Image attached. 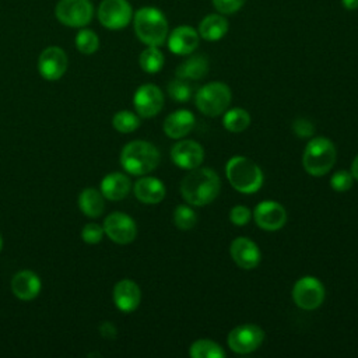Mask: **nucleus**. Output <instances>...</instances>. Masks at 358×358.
Wrapping results in <instances>:
<instances>
[{
	"label": "nucleus",
	"mask_w": 358,
	"mask_h": 358,
	"mask_svg": "<svg viewBox=\"0 0 358 358\" xmlns=\"http://www.w3.org/2000/svg\"><path fill=\"white\" fill-rule=\"evenodd\" d=\"M252 218V211L246 206H234L229 211V220L236 227H243L246 225Z\"/></svg>",
	"instance_id": "obj_35"
},
{
	"label": "nucleus",
	"mask_w": 358,
	"mask_h": 358,
	"mask_svg": "<svg viewBox=\"0 0 358 358\" xmlns=\"http://www.w3.org/2000/svg\"><path fill=\"white\" fill-rule=\"evenodd\" d=\"M199 32L190 25H179L168 34V48L179 56L192 55L199 46Z\"/></svg>",
	"instance_id": "obj_17"
},
{
	"label": "nucleus",
	"mask_w": 358,
	"mask_h": 358,
	"mask_svg": "<svg viewBox=\"0 0 358 358\" xmlns=\"http://www.w3.org/2000/svg\"><path fill=\"white\" fill-rule=\"evenodd\" d=\"M246 0H213L215 10L221 14H234L242 8Z\"/></svg>",
	"instance_id": "obj_36"
},
{
	"label": "nucleus",
	"mask_w": 358,
	"mask_h": 358,
	"mask_svg": "<svg viewBox=\"0 0 358 358\" xmlns=\"http://www.w3.org/2000/svg\"><path fill=\"white\" fill-rule=\"evenodd\" d=\"M221 189V180L211 168H194L180 182V194L192 206L203 207L214 201Z\"/></svg>",
	"instance_id": "obj_1"
},
{
	"label": "nucleus",
	"mask_w": 358,
	"mask_h": 358,
	"mask_svg": "<svg viewBox=\"0 0 358 358\" xmlns=\"http://www.w3.org/2000/svg\"><path fill=\"white\" fill-rule=\"evenodd\" d=\"M352 180H354L352 173L348 172V171L341 169V171H337L331 175L330 186L336 192H347L352 186Z\"/></svg>",
	"instance_id": "obj_33"
},
{
	"label": "nucleus",
	"mask_w": 358,
	"mask_h": 358,
	"mask_svg": "<svg viewBox=\"0 0 358 358\" xmlns=\"http://www.w3.org/2000/svg\"><path fill=\"white\" fill-rule=\"evenodd\" d=\"M67 55L59 46H49L43 49L38 59L39 74L49 81H56L62 78V76L67 70Z\"/></svg>",
	"instance_id": "obj_13"
},
{
	"label": "nucleus",
	"mask_w": 358,
	"mask_h": 358,
	"mask_svg": "<svg viewBox=\"0 0 358 358\" xmlns=\"http://www.w3.org/2000/svg\"><path fill=\"white\" fill-rule=\"evenodd\" d=\"M337 157L336 147L331 140L326 137H313L308 141L303 154V169L312 176L326 175L334 165Z\"/></svg>",
	"instance_id": "obj_5"
},
{
	"label": "nucleus",
	"mask_w": 358,
	"mask_h": 358,
	"mask_svg": "<svg viewBox=\"0 0 358 358\" xmlns=\"http://www.w3.org/2000/svg\"><path fill=\"white\" fill-rule=\"evenodd\" d=\"M351 173H352V178L355 179V180H358V154L355 155V158L352 159V162H351V171H350Z\"/></svg>",
	"instance_id": "obj_39"
},
{
	"label": "nucleus",
	"mask_w": 358,
	"mask_h": 358,
	"mask_svg": "<svg viewBox=\"0 0 358 358\" xmlns=\"http://www.w3.org/2000/svg\"><path fill=\"white\" fill-rule=\"evenodd\" d=\"M292 130L298 137L308 138L315 133V126L310 120H308L305 117H298L292 123Z\"/></svg>",
	"instance_id": "obj_37"
},
{
	"label": "nucleus",
	"mask_w": 358,
	"mask_h": 358,
	"mask_svg": "<svg viewBox=\"0 0 358 358\" xmlns=\"http://www.w3.org/2000/svg\"><path fill=\"white\" fill-rule=\"evenodd\" d=\"M103 232L115 243L127 245L134 241L137 235V225L130 215L115 211L105 218Z\"/></svg>",
	"instance_id": "obj_11"
},
{
	"label": "nucleus",
	"mask_w": 358,
	"mask_h": 358,
	"mask_svg": "<svg viewBox=\"0 0 358 358\" xmlns=\"http://www.w3.org/2000/svg\"><path fill=\"white\" fill-rule=\"evenodd\" d=\"M208 73V59L204 55H193L182 62L175 74L183 80H201Z\"/></svg>",
	"instance_id": "obj_24"
},
{
	"label": "nucleus",
	"mask_w": 358,
	"mask_h": 358,
	"mask_svg": "<svg viewBox=\"0 0 358 358\" xmlns=\"http://www.w3.org/2000/svg\"><path fill=\"white\" fill-rule=\"evenodd\" d=\"M229 253L235 264L243 270L255 268L262 259V253L256 242L249 238L239 236L231 242Z\"/></svg>",
	"instance_id": "obj_16"
},
{
	"label": "nucleus",
	"mask_w": 358,
	"mask_h": 358,
	"mask_svg": "<svg viewBox=\"0 0 358 358\" xmlns=\"http://www.w3.org/2000/svg\"><path fill=\"white\" fill-rule=\"evenodd\" d=\"M344 8L347 10H357L358 8V0H341Z\"/></svg>",
	"instance_id": "obj_40"
},
{
	"label": "nucleus",
	"mask_w": 358,
	"mask_h": 358,
	"mask_svg": "<svg viewBox=\"0 0 358 358\" xmlns=\"http://www.w3.org/2000/svg\"><path fill=\"white\" fill-rule=\"evenodd\" d=\"M294 303L303 310L317 309L324 301V287L313 275H305L296 280L292 287Z\"/></svg>",
	"instance_id": "obj_7"
},
{
	"label": "nucleus",
	"mask_w": 358,
	"mask_h": 358,
	"mask_svg": "<svg viewBox=\"0 0 358 358\" xmlns=\"http://www.w3.org/2000/svg\"><path fill=\"white\" fill-rule=\"evenodd\" d=\"M231 99V88L227 84L221 81H211L197 90L194 95V105L203 115L215 117L229 108Z\"/></svg>",
	"instance_id": "obj_6"
},
{
	"label": "nucleus",
	"mask_w": 358,
	"mask_h": 358,
	"mask_svg": "<svg viewBox=\"0 0 358 358\" xmlns=\"http://www.w3.org/2000/svg\"><path fill=\"white\" fill-rule=\"evenodd\" d=\"M78 207L90 218L99 217L105 208L102 193L94 187L84 189L78 196Z\"/></svg>",
	"instance_id": "obj_25"
},
{
	"label": "nucleus",
	"mask_w": 358,
	"mask_h": 358,
	"mask_svg": "<svg viewBox=\"0 0 358 358\" xmlns=\"http://www.w3.org/2000/svg\"><path fill=\"white\" fill-rule=\"evenodd\" d=\"M171 159L176 166L190 171L201 165L204 159V150L200 143L194 140H180L172 147Z\"/></svg>",
	"instance_id": "obj_15"
},
{
	"label": "nucleus",
	"mask_w": 358,
	"mask_h": 358,
	"mask_svg": "<svg viewBox=\"0 0 358 358\" xmlns=\"http://www.w3.org/2000/svg\"><path fill=\"white\" fill-rule=\"evenodd\" d=\"M164 55L162 52L158 49V46H147L141 53H140V57H138V63H140V67L145 71V73H150V74H154V73H158L162 66H164Z\"/></svg>",
	"instance_id": "obj_28"
},
{
	"label": "nucleus",
	"mask_w": 358,
	"mask_h": 358,
	"mask_svg": "<svg viewBox=\"0 0 358 358\" xmlns=\"http://www.w3.org/2000/svg\"><path fill=\"white\" fill-rule=\"evenodd\" d=\"M264 340V331L262 327L253 323H245L234 327L228 337L227 344L231 351L236 354H250L256 351Z\"/></svg>",
	"instance_id": "obj_9"
},
{
	"label": "nucleus",
	"mask_w": 358,
	"mask_h": 358,
	"mask_svg": "<svg viewBox=\"0 0 358 358\" xmlns=\"http://www.w3.org/2000/svg\"><path fill=\"white\" fill-rule=\"evenodd\" d=\"M103 227L98 225L96 222H90L87 224L83 231H81V238L85 243H90V245H95L98 242H101L102 236H103Z\"/></svg>",
	"instance_id": "obj_34"
},
{
	"label": "nucleus",
	"mask_w": 358,
	"mask_h": 358,
	"mask_svg": "<svg viewBox=\"0 0 358 358\" xmlns=\"http://www.w3.org/2000/svg\"><path fill=\"white\" fill-rule=\"evenodd\" d=\"M225 175L231 186L239 193H256L263 185L262 169L255 161L243 155H235L227 162Z\"/></svg>",
	"instance_id": "obj_3"
},
{
	"label": "nucleus",
	"mask_w": 358,
	"mask_h": 358,
	"mask_svg": "<svg viewBox=\"0 0 358 358\" xmlns=\"http://www.w3.org/2000/svg\"><path fill=\"white\" fill-rule=\"evenodd\" d=\"M99 22L108 29H123L133 18V8L127 0H102L96 11Z\"/></svg>",
	"instance_id": "obj_10"
},
{
	"label": "nucleus",
	"mask_w": 358,
	"mask_h": 358,
	"mask_svg": "<svg viewBox=\"0 0 358 358\" xmlns=\"http://www.w3.org/2000/svg\"><path fill=\"white\" fill-rule=\"evenodd\" d=\"M74 42H76V48L83 55H92L99 48L98 35L92 29H87V28H83L77 32Z\"/></svg>",
	"instance_id": "obj_29"
},
{
	"label": "nucleus",
	"mask_w": 358,
	"mask_h": 358,
	"mask_svg": "<svg viewBox=\"0 0 358 358\" xmlns=\"http://www.w3.org/2000/svg\"><path fill=\"white\" fill-rule=\"evenodd\" d=\"M137 38L147 46H161L168 38V21L155 7H143L133 15Z\"/></svg>",
	"instance_id": "obj_4"
},
{
	"label": "nucleus",
	"mask_w": 358,
	"mask_h": 358,
	"mask_svg": "<svg viewBox=\"0 0 358 358\" xmlns=\"http://www.w3.org/2000/svg\"><path fill=\"white\" fill-rule=\"evenodd\" d=\"M131 189L130 179L120 172H112L101 180V193L105 199L117 201L124 199Z\"/></svg>",
	"instance_id": "obj_22"
},
{
	"label": "nucleus",
	"mask_w": 358,
	"mask_h": 358,
	"mask_svg": "<svg viewBox=\"0 0 358 358\" xmlns=\"http://www.w3.org/2000/svg\"><path fill=\"white\" fill-rule=\"evenodd\" d=\"M253 220L257 227L264 231H277L285 225L287 211L280 203L264 200L255 207Z\"/></svg>",
	"instance_id": "obj_14"
},
{
	"label": "nucleus",
	"mask_w": 358,
	"mask_h": 358,
	"mask_svg": "<svg viewBox=\"0 0 358 358\" xmlns=\"http://www.w3.org/2000/svg\"><path fill=\"white\" fill-rule=\"evenodd\" d=\"M229 28V22L228 20L224 17V14L217 13V14H208L206 15L200 24H199V35L210 42H215L220 41L221 38H224L228 32Z\"/></svg>",
	"instance_id": "obj_23"
},
{
	"label": "nucleus",
	"mask_w": 358,
	"mask_h": 358,
	"mask_svg": "<svg viewBox=\"0 0 358 358\" xmlns=\"http://www.w3.org/2000/svg\"><path fill=\"white\" fill-rule=\"evenodd\" d=\"M55 15L66 27L83 28L92 20L94 7L90 0H60Z\"/></svg>",
	"instance_id": "obj_8"
},
{
	"label": "nucleus",
	"mask_w": 358,
	"mask_h": 358,
	"mask_svg": "<svg viewBox=\"0 0 358 358\" xmlns=\"http://www.w3.org/2000/svg\"><path fill=\"white\" fill-rule=\"evenodd\" d=\"M140 301H141V291L134 281L124 278L115 284L113 302L119 310L126 313L133 312L140 305Z\"/></svg>",
	"instance_id": "obj_18"
},
{
	"label": "nucleus",
	"mask_w": 358,
	"mask_h": 358,
	"mask_svg": "<svg viewBox=\"0 0 358 358\" xmlns=\"http://www.w3.org/2000/svg\"><path fill=\"white\" fill-rule=\"evenodd\" d=\"M42 282L31 270L18 271L11 280V291L21 301H31L41 292Z\"/></svg>",
	"instance_id": "obj_20"
},
{
	"label": "nucleus",
	"mask_w": 358,
	"mask_h": 358,
	"mask_svg": "<svg viewBox=\"0 0 358 358\" xmlns=\"http://www.w3.org/2000/svg\"><path fill=\"white\" fill-rule=\"evenodd\" d=\"M133 105L141 117H154L164 106L162 91L155 84H143L134 92Z\"/></svg>",
	"instance_id": "obj_12"
},
{
	"label": "nucleus",
	"mask_w": 358,
	"mask_h": 358,
	"mask_svg": "<svg viewBox=\"0 0 358 358\" xmlns=\"http://www.w3.org/2000/svg\"><path fill=\"white\" fill-rule=\"evenodd\" d=\"M1 246H3V239H1V236H0V250H1Z\"/></svg>",
	"instance_id": "obj_41"
},
{
	"label": "nucleus",
	"mask_w": 358,
	"mask_h": 358,
	"mask_svg": "<svg viewBox=\"0 0 358 358\" xmlns=\"http://www.w3.org/2000/svg\"><path fill=\"white\" fill-rule=\"evenodd\" d=\"M99 331H101L102 337H105V338H115L116 334H117L116 327H115L113 323H110V322H103V323H101Z\"/></svg>",
	"instance_id": "obj_38"
},
{
	"label": "nucleus",
	"mask_w": 358,
	"mask_h": 358,
	"mask_svg": "<svg viewBox=\"0 0 358 358\" xmlns=\"http://www.w3.org/2000/svg\"><path fill=\"white\" fill-rule=\"evenodd\" d=\"M197 222V215L192 207L186 204H179L173 211V224L182 231L192 229Z\"/></svg>",
	"instance_id": "obj_31"
},
{
	"label": "nucleus",
	"mask_w": 358,
	"mask_h": 358,
	"mask_svg": "<svg viewBox=\"0 0 358 358\" xmlns=\"http://www.w3.org/2000/svg\"><path fill=\"white\" fill-rule=\"evenodd\" d=\"M224 127L231 133H241L250 124V115L243 108H232L224 112Z\"/></svg>",
	"instance_id": "obj_26"
},
{
	"label": "nucleus",
	"mask_w": 358,
	"mask_h": 358,
	"mask_svg": "<svg viewBox=\"0 0 358 358\" xmlns=\"http://www.w3.org/2000/svg\"><path fill=\"white\" fill-rule=\"evenodd\" d=\"M189 354L192 358H224L225 357V351L222 350V347L218 343L207 338H200L193 341L189 348Z\"/></svg>",
	"instance_id": "obj_27"
},
{
	"label": "nucleus",
	"mask_w": 358,
	"mask_h": 358,
	"mask_svg": "<svg viewBox=\"0 0 358 358\" xmlns=\"http://www.w3.org/2000/svg\"><path fill=\"white\" fill-rule=\"evenodd\" d=\"M168 94L176 102H187L192 96V85L187 83V80L176 77L169 81Z\"/></svg>",
	"instance_id": "obj_32"
},
{
	"label": "nucleus",
	"mask_w": 358,
	"mask_h": 358,
	"mask_svg": "<svg viewBox=\"0 0 358 358\" xmlns=\"http://www.w3.org/2000/svg\"><path fill=\"white\" fill-rule=\"evenodd\" d=\"M113 127L120 133H131L140 126V119L130 110H119L112 119Z\"/></svg>",
	"instance_id": "obj_30"
},
{
	"label": "nucleus",
	"mask_w": 358,
	"mask_h": 358,
	"mask_svg": "<svg viewBox=\"0 0 358 358\" xmlns=\"http://www.w3.org/2000/svg\"><path fill=\"white\" fill-rule=\"evenodd\" d=\"M159 164V151L157 147L144 140L127 143L120 152V165L131 175H147Z\"/></svg>",
	"instance_id": "obj_2"
},
{
	"label": "nucleus",
	"mask_w": 358,
	"mask_h": 358,
	"mask_svg": "<svg viewBox=\"0 0 358 358\" xmlns=\"http://www.w3.org/2000/svg\"><path fill=\"white\" fill-rule=\"evenodd\" d=\"M165 185L154 176L140 178L134 183V196L144 204H158L165 197Z\"/></svg>",
	"instance_id": "obj_21"
},
{
	"label": "nucleus",
	"mask_w": 358,
	"mask_h": 358,
	"mask_svg": "<svg viewBox=\"0 0 358 358\" xmlns=\"http://www.w3.org/2000/svg\"><path fill=\"white\" fill-rule=\"evenodd\" d=\"M196 124V117L189 109H178L168 115L164 120V133L169 138H183Z\"/></svg>",
	"instance_id": "obj_19"
}]
</instances>
